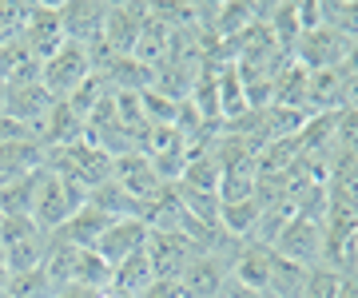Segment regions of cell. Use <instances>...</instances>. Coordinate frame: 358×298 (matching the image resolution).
<instances>
[{
	"mask_svg": "<svg viewBox=\"0 0 358 298\" xmlns=\"http://www.w3.org/2000/svg\"><path fill=\"white\" fill-rule=\"evenodd\" d=\"M112 179L120 183V187H124V191L140 203V207L167 187V183H159V175H155V167L148 163V156H143V151H131V156L112 159Z\"/></svg>",
	"mask_w": 358,
	"mask_h": 298,
	"instance_id": "13",
	"label": "cell"
},
{
	"mask_svg": "<svg viewBox=\"0 0 358 298\" xmlns=\"http://www.w3.org/2000/svg\"><path fill=\"white\" fill-rule=\"evenodd\" d=\"M60 24H64V40L92 48V44L103 40L108 4H96V0H68V4H60Z\"/></svg>",
	"mask_w": 358,
	"mask_h": 298,
	"instance_id": "11",
	"label": "cell"
},
{
	"mask_svg": "<svg viewBox=\"0 0 358 298\" xmlns=\"http://www.w3.org/2000/svg\"><path fill=\"white\" fill-rule=\"evenodd\" d=\"M48 246H52V234L40 231L32 215H4V219H0V251H4L13 274L44 267Z\"/></svg>",
	"mask_w": 358,
	"mask_h": 298,
	"instance_id": "2",
	"label": "cell"
},
{
	"mask_svg": "<svg viewBox=\"0 0 358 298\" xmlns=\"http://www.w3.org/2000/svg\"><path fill=\"white\" fill-rule=\"evenodd\" d=\"M80 207H88V187H80V183H72V179H64V175H56V171L44 167L36 207H32V219H36L40 231L56 234Z\"/></svg>",
	"mask_w": 358,
	"mask_h": 298,
	"instance_id": "1",
	"label": "cell"
},
{
	"mask_svg": "<svg viewBox=\"0 0 358 298\" xmlns=\"http://www.w3.org/2000/svg\"><path fill=\"white\" fill-rule=\"evenodd\" d=\"M68 286H84V290H108L112 286V267L96 255V251H76Z\"/></svg>",
	"mask_w": 358,
	"mask_h": 298,
	"instance_id": "22",
	"label": "cell"
},
{
	"mask_svg": "<svg viewBox=\"0 0 358 298\" xmlns=\"http://www.w3.org/2000/svg\"><path fill=\"white\" fill-rule=\"evenodd\" d=\"M56 295H60V283H56L44 267L16 271L13 278H8V290H4V298H56Z\"/></svg>",
	"mask_w": 358,
	"mask_h": 298,
	"instance_id": "23",
	"label": "cell"
},
{
	"mask_svg": "<svg viewBox=\"0 0 358 298\" xmlns=\"http://www.w3.org/2000/svg\"><path fill=\"white\" fill-rule=\"evenodd\" d=\"M215 84H219V116H223V124H235V119H243L247 112H251V104H247L243 80H239L235 64L215 68Z\"/></svg>",
	"mask_w": 358,
	"mask_h": 298,
	"instance_id": "20",
	"label": "cell"
},
{
	"mask_svg": "<svg viewBox=\"0 0 358 298\" xmlns=\"http://www.w3.org/2000/svg\"><path fill=\"white\" fill-rule=\"evenodd\" d=\"M343 72H358V40L346 44V56H343Z\"/></svg>",
	"mask_w": 358,
	"mask_h": 298,
	"instance_id": "32",
	"label": "cell"
},
{
	"mask_svg": "<svg viewBox=\"0 0 358 298\" xmlns=\"http://www.w3.org/2000/svg\"><path fill=\"white\" fill-rule=\"evenodd\" d=\"M108 96H112V88H108V80H103L100 72H92V76L84 80V84H80L76 91H72V96H68L64 104L72 107V112H76V116L84 119V124H88V119H92V112H96V107H100L103 100H108Z\"/></svg>",
	"mask_w": 358,
	"mask_h": 298,
	"instance_id": "27",
	"label": "cell"
},
{
	"mask_svg": "<svg viewBox=\"0 0 358 298\" xmlns=\"http://www.w3.org/2000/svg\"><path fill=\"white\" fill-rule=\"evenodd\" d=\"M322 24L343 40H358V0H322Z\"/></svg>",
	"mask_w": 358,
	"mask_h": 298,
	"instance_id": "28",
	"label": "cell"
},
{
	"mask_svg": "<svg viewBox=\"0 0 358 298\" xmlns=\"http://www.w3.org/2000/svg\"><path fill=\"white\" fill-rule=\"evenodd\" d=\"M343 283H346V271H338L331 262H315L303 274V295L299 298H338Z\"/></svg>",
	"mask_w": 358,
	"mask_h": 298,
	"instance_id": "26",
	"label": "cell"
},
{
	"mask_svg": "<svg viewBox=\"0 0 358 298\" xmlns=\"http://www.w3.org/2000/svg\"><path fill=\"white\" fill-rule=\"evenodd\" d=\"M56 104L48 96V88L40 84V80H32V84H8V100H4V116L20 119V124H28V128L36 131L40 119L48 116V107Z\"/></svg>",
	"mask_w": 358,
	"mask_h": 298,
	"instance_id": "15",
	"label": "cell"
},
{
	"mask_svg": "<svg viewBox=\"0 0 358 298\" xmlns=\"http://www.w3.org/2000/svg\"><path fill=\"white\" fill-rule=\"evenodd\" d=\"M179 283L192 298H223L231 283V259L227 255H195L187 271L179 274Z\"/></svg>",
	"mask_w": 358,
	"mask_h": 298,
	"instance_id": "10",
	"label": "cell"
},
{
	"mask_svg": "<svg viewBox=\"0 0 358 298\" xmlns=\"http://www.w3.org/2000/svg\"><path fill=\"white\" fill-rule=\"evenodd\" d=\"M88 203L96 211H103L108 219H140V203H136V199H131V195L124 191L115 179L100 183V187L88 195Z\"/></svg>",
	"mask_w": 358,
	"mask_h": 298,
	"instance_id": "21",
	"label": "cell"
},
{
	"mask_svg": "<svg viewBox=\"0 0 358 298\" xmlns=\"http://www.w3.org/2000/svg\"><path fill=\"white\" fill-rule=\"evenodd\" d=\"M92 72H96V68H92V52H88V48L64 40V44H60V48L40 64V84L48 88L52 100H68V96H72V91L92 76Z\"/></svg>",
	"mask_w": 358,
	"mask_h": 298,
	"instance_id": "4",
	"label": "cell"
},
{
	"mask_svg": "<svg viewBox=\"0 0 358 298\" xmlns=\"http://www.w3.org/2000/svg\"><path fill=\"white\" fill-rule=\"evenodd\" d=\"M279 259L294 262V267H315V262H322V255H327V231H322V219H307V215H294L287 227H282V234L275 239V246H271Z\"/></svg>",
	"mask_w": 358,
	"mask_h": 298,
	"instance_id": "5",
	"label": "cell"
},
{
	"mask_svg": "<svg viewBox=\"0 0 358 298\" xmlns=\"http://www.w3.org/2000/svg\"><path fill=\"white\" fill-rule=\"evenodd\" d=\"M48 171L80 183V187H88V195H92L100 183L112 179V156L100 151V147H92L88 140H80V143H72V147L48 151Z\"/></svg>",
	"mask_w": 358,
	"mask_h": 298,
	"instance_id": "3",
	"label": "cell"
},
{
	"mask_svg": "<svg viewBox=\"0 0 358 298\" xmlns=\"http://www.w3.org/2000/svg\"><path fill=\"white\" fill-rule=\"evenodd\" d=\"M108 215H103V211H96L88 203V207H80L76 215H72V219L64 223V227H60V231L52 234V239H56V243H68V246H76V251H96V243H100L103 239V231H108Z\"/></svg>",
	"mask_w": 358,
	"mask_h": 298,
	"instance_id": "16",
	"label": "cell"
},
{
	"mask_svg": "<svg viewBox=\"0 0 358 298\" xmlns=\"http://www.w3.org/2000/svg\"><path fill=\"white\" fill-rule=\"evenodd\" d=\"M8 278H13V271H8V259H4V251H0V298L8 290Z\"/></svg>",
	"mask_w": 358,
	"mask_h": 298,
	"instance_id": "33",
	"label": "cell"
},
{
	"mask_svg": "<svg viewBox=\"0 0 358 298\" xmlns=\"http://www.w3.org/2000/svg\"><path fill=\"white\" fill-rule=\"evenodd\" d=\"M20 44L40 64L64 44V24H60V4H28L24 24H20Z\"/></svg>",
	"mask_w": 358,
	"mask_h": 298,
	"instance_id": "7",
	"label": "cell"
},
{
	"mask_svg": "<svg viewBox=\"0 0 358 298\" xmlns=\"http://www.w3.org/2000/svg\"><path fill=\"white\" fill-rule=\"evenodd\" d=\"M140 219H143L148 231H183L187 211H183V203H179V191L167 183L155 199H148V203L140 207Z\"/></svg>",
	"mask_w": 358,
	"mask_h": 298,
	"instance_id": "17",
	"label": "cell"
},
{
	"mask_svg": "<svg viewBox=\"0 0 358 298\" xmlns=\"http://www.w3.org/2000/svg\"><path fill=\"white\" fill-rule=\"evenodd\" d=\"M259 215H263V203H259V199L219 203V227H223V234H227V239H235V243H247V239H251Z\"/></svg>",
	"mask_w": 358,
	"mask_h": 298,
	"instance_id": "19",
	"label": "cell"
},
{
	"mask_svg": "<svg viewBox=\"0 0 358 298\" xmlns=\"http://www.w3.org/2000/svg\"><path fill=\"white\" fill-rule=\"evenodd\" d=\"M4 100H8V84H0V116H4Z\"/></svg>",
	"mask_w": 358,
	"mask_h": 298,
	"instance_id": "34",
	"label": "cell"
},
{
	"mask_svg": "<svg viewBox=\"0 0 358 298\" xmlns=\"http://www.w3.org/2000/svg\"><path fill=\"white\" fill-rule=\"evenodd\" d=\"M143 246H148V227H143V219H112L108 231H103V239L96 243V255L115 271L120 262H128L131 255H140Z\"/></svg>",
	"mask_w": 358,
	"mask_h": 298,
	"instance_id": "12",
	"label": "cell"
},
{
	"mask_svg": "<svg viewBox=\"0 0 358 298\" xmlns=\"http://www.w3.org/2000/svg\"><path fill=\"white\" fill-rule=\"evenodd\" d=\"M143 298H192V295L183 290L179 278H155V283L143 290Z\"/></svg>",
	"mask_w": 358,
	"mask_h": 298,
	"instance_id": "30",
	"label": "cell"
},
{
	"mask_svg": "<svg viewBox=\"0 0 358 298\" xmlns=\"http://www.w3.org/2000/svg\"><path fill=\"white\" fill-rule=\"evenodd\" d=\"M155 283V274H152V262H148V251H140V255H131L128 262H120L112 271V295L120 298H143V290Z\"/></svg>",
	"mask_w": 358,
	"mask_h": 298,
	"instance_id": "18",
	"label": "cell"
},
{
	"mask_svg": "<svg viewBox=\"0 0 358 298\" xmlns=\"http://www.w3.org/2000/svg\"><path fill=\"white\" fill-rule=\"evenodd\" d=\"M334 151L346 159L358 156V107H343L334 119Z\"/></svg>",
	"mask_w": 358,
	"mask_h": 298,
	"instance_id": "29",
	"label": "cell"
},
{
	"mask_svg": "<svg viewBox=\"0 0 358 298\" xmlns=\"http://www.w3.org/2000/svg\"><path fill=\"white\" fill-rule=\"evenodd\" d=\"M143 251H148V262H152L155 278H179L195 255H203L183 231H148V246Z\"/></svg>",
	"mask_w": 358,
	"mask_h": 298,
	"instance_id": "6",
	"label": "cell"
},
{
	"mask_svg": "<svg viewBox=\"0 0 358 298\" xmlns=\"http://www.w3.org/2000/svg\"><path fill=\"white\" fill-rule=\"evenodd\" d=\"M48 167V147L40 140H24V143H4L0 147V187L20 183L28 175Z\"/></svg>",
	"mask_w": 358,
	"mask_h": 298,
	"instance_id": "14",
	"label": "cell"
},
{
	"mask_svg": "<svg viewBox=\"0 0 358 298\" xmlns=\"http://www.w3.org/2000/svg\"><path fill=\"white\" fill-rule=\"evenodd\" d=\"M152 4H108V24H103V48L112 56H131L140 44V32L148 24Z\"/></svg>",
	"mask_w": 358,
	"mask_h": 298,
	"instance_id": "9",
	"label": "cell"
},
{
	"mask_svg": "<svg viewBox=\"0 0 358 298\" xmlns=\"http://www.w3.org/2000/svg\"><path fill=\"white\" fill-rule=\"evenodd\" d=\"M343 107H358V72H343Z\"/></svg>",
	"mask_w": 358,
	"mask_h": 298,
	"instance_id": "31",
	"label": "cell"
},
{
	"mask_svg": "<svg viewBox=\"0 0 358 298\" xmlns=\"http://www.w3.org/2000/svg\"><path fill=\"white\" fill-rule=\"evenodd\" d=\"M219 183H223V167H219V159L211 156V151H203V156H192L179 187H192V191H203V195H219Z\"/></svg>",
	"mask_w": 358,
	"mask_h": 298,
	"instance_id": "25",
	"label": "cell"
},
{
	"mask_svg": "<svg viewBox=\"0 0 358 298\" xmlns=\"http://www.w3.org/2000/svg\"><path fill=\"white\" fill-rule=\"evenodd\" d=\"M40 179H44V171H36V175H28V179H20V183L0 187V219H4V215H32L36 195H40Z\"/></svg>",
	"mask_w": 358,
	"mask_h": 298,
	"instance_id": "24",
	"label": "cell"
},
{
	"mask_svg": "<svg viewBox=\"0 0 358 298\" xmlns=\"http://www.w3.org/2000/svg\"><path fill=\"white\" fill-rule=\"evenodd\" d=\"M346 44L350 40H343L338 32H331V28H310V32H303V36L294 40L291 48V60L299 68H307V72H327V68H343V56H346Z\"/></svg>",
	"mask_w": 358,
	"mask_h": 298,
	"instance_id": "8",
	"label": "cell"
}]
</instances>
